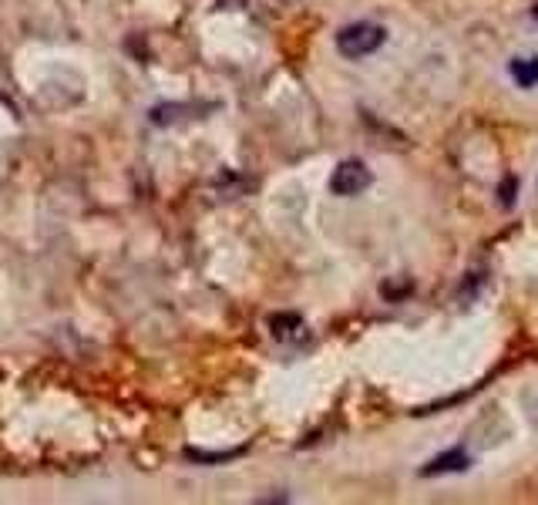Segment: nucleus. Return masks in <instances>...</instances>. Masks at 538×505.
I'll use <instances>...</instances> for the list:
<instances>
[{"instance_id": "7ed1b4c3", "label": "nucleus", "mask_w": 538, "mask_h": 505, "mask_svg": "<svg viewBox=\"0 0 538 505\" xmlns=\"http://www.w3.org/2000/svg\"><path fill=\"white\" fill-rule=\"evenodd\" d=\"M468 465H471V455L458 445V448H451V452L431 458V462L421 468V475L424 479H434V475H444V472H468Z\"/></svg>"}, {"instance_id": "20e7f679", "label": "nucleus", "mask_w": 538, "mask_h": 505, "mask_svg": "<svg viewBox=\"0 0 538 505\" xmlns=\"http://www.w3.org/2000/svg\"><path fill=\"white\" fill-rule=\"evenodd\" d=\"M269 330H273L276 341H300L306 334V324L300 314H273L269 317Z\"/></svg>"}, {"instance_id": "f257e3e1", "label": "nucleus", "mask_w": 538, "mask_h": 505, "mask_svg": "<svg viewBox=\"0 0 538 505\" xmlns=\"http://www.w3.org/2000/svg\"><path fill=\"white\" fill-rule=\"evenodd\" d=\"M387 41V27L377 24V21H354V24H343L337 31V51L343 54L347 61H360V58H370L384 48Z\"/></svg>"}, {"instance_id": "39448f33", "label": "nucleus", "mask_w": 538, "mask_h": 505, "mask_svg": "<svg viewBox=\"0 0 538 505\" xmlns=\"http://www.w3.org/2000/svg\"><path fill=\"white\" fill-rule=\"evenodd\" d=\"M508 75L518 88H538V54L528 58H512L508 61Z\"/></svg>"}, {"instance_id": "f03ea898", "label": "nucleus", "mask_w": 538, "mask_h": 505, "mask_svg": "<svg viewBox=\"0 0 538 505\" xmlns=\"http://www.w3.org/2000/svg\"><path fill=\"white\" fill-rule=\"evenodd\" d=\"M370 182H374V176H370V169L360 159H343L337 169H333L330 176V192L333 196H343V199H354L360 196Z\"/></svg>"}, {"instance_id": "423d86ee", "label": "nucleus", "mask_w": 538, "mask_h": 505, "mask_svg": "<svg viewBox=\"0 0 538 505\" xmlns=\"http://www.w3.org/2000/svg\"><path fill=\"white\" fill-rule=\"evenodd\" d=\"M249 0H219V7H229V11H239V7H246Z\"/></svg>"}]
</instances>
